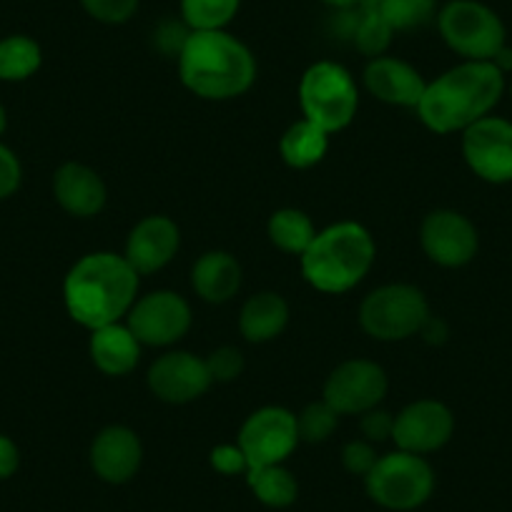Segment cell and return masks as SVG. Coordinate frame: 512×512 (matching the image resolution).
<instances>
[{"mask_svg":"<svg viewBox=\"0 0 512 512\" xmlns=\"http://www.w3.org/2000/svg\"><path fill=\"white\" fill-rule=\"evenodd\" d=\"M18 467H21V450L11 437L0 435V480L16 475Z\"/></svg>","mask_w":512,"mask_h":512,"instance_id":"cell-37","label":"cell"},{"mask_svg":"<svg viewBox=\"0 0 512 512\" xmlns=\"http://www.w3.org/2000/svg\"><path fill=\"white\" fill-rule=\"evenodd\" d=\"M392 430H395V417L384 410H369L362 415V432L369 442L392 440Z\"/></svg>","mask_w":512,"mask_h":512,"instance_id":"cell-36","label":"cell"},{"mask_svg":"<svg viewBox=\"0 0 512 512\" xmlns=\"http://www.w3.org/2000/svg\"><path fill=\"white\" fill-rule=\"evenodd\" d=\"M43 53L33 38L8 36L0 41V81H26L41 68Z\"/></svg>","mask_w":512,"mask_h":512,"instance_id":"cell-27","label":"cell"},{"mask_svg":"<svg viewBox=\"0 0 512 512\" xmlns=\"http://www.w3.org/2000/svg\"><path fill=\"white\" fill-rule=\"evenodd\" d=\"M327 149L329 134L307 118L292 123L279 141L284 164L292 166V169H312L327 156Z\"/></svg>","mask_w":512,"mask_h":512,"instance_id":"cell-23","label":"cell"},{"mask_svg":"<svg viewBox=\"0 0 512 512\" xmlns=\"http://www.w3.org/2000/svg\"><path fill=\"white\" fill-rule=\"evenodd\" d=\"M246 485L254 492L256 500L267 507H274V510L292 507L299 497L297 477H294L284 465L251 467V470L246 472Z\"/></svg>","mask_w":512,"mask_h":512,"instance_id":"cell-24","label":"cell"},{"mask_svg":"<svg viewBox=\"0 0 512 512\" xmlns=\"http://www.w3.org/2000/svg\"><path fill=\"white\" fill-rule=\"evenodd\" d=\"M430 317L425 294L412 284H384L369 292L359 307V324L379 342H402L415 337Z\"/></svg>","mask_w":512,"mask_h":512,"instance_id":"cell-7","label":"cell"},{"mask_svg":"<svg viewBox=\"0 0 512 512\" xmlns=\"http://www.w3.org/2000/svg\"><path fill=\"white\" fill-rule=\"evenodd\" d=\"M299 442L302 440H299L297 415L284 407H262L246 417L236 445L244 450L251 470L264 465H284Z\"/></svg>","mask_w":512,"mask_h":512,"instance_id":"cell-9","label":"cell"},{"mask_svg":"<svg viewBox=\"0 0 512 512\" xmlns=\"http://www.w3.org/2000/svg\"><path fill=\"white\" fill-rule=\"evenodd\" d=\"M339 425V412L329 407L327 402H312L297 417L299 440L304 442H324L332 437V432Z\"/></svg>","mask_w":512,"mask_h":512,"instance_id":"cell-30","label":"cell"},{"mask_svg":"<svg viewBox=\"0 0 512 512\" xmlns=\"http://www.w3.org/2000/svg\"><path fill=\"white\" fill-rule=\"evenodd\" d=\"M420 334L425 337V342L442 344V342H445V337H447V327H445V322H442V319L430 317L425 322V327L420 329Z\"/></svg>","mask_w":512,"mask_h":512,"instance_id":"cell-38","label":"cell"},{"mask_svg":"<svg viewBox=\"0 0 512 512\" xmlns=\"http://www.w3.org/2000/svg\"><path fill=\"white\" fill-rule=\"evenodd\" d=\"M141 347L144 344L136 339L128 324L121 322L93 329L91 342H88L93 364L108 377H123V374L134 372L141 357Z\"/></svg>","mask_w":512,"mask_h":512,"instance_id":"cell-20","label":"cell"},{"mask_svg":"<svg viewBox=\"0 0 512 512\" xmlns=\"http://www.w3.org/2000/svg\"><path fill=\"white\" fill-rule=\"evenodd\" d=\"M492 63H495V66L500 68L502 73H505V71H512V48H507V46L502 48V51L497 53L495 58H492Z\"/></svg>","mask_w":512,"mask_h":512,"instance_id":"cell-39","label":"cell"},{"mask_svg":"<svg viewBox=\"0 0 512 512\" xmlns=\"http://www.w3.org/2000/svg\"><path fill=\"white\" fill-rule=\"evenodd\" d=\"M211 467L221 475H244L249 472V460H246L244 450L239 445H219L211 450L209 455Z\"/></svg>","mask_w":512,"mask_h":512,"instance_id":"cell-34","label":"cell"},{"mask_svg":"<svg viewBox=\"0 0 512 512\" xmlns=\"http://www.w3.org/2000/svg\"><path fill=\"white\" fill-rule=\"evenodd\" d=\"M6 126H8V113H6V108H3V103H0V136H3Z\"/></svg>","mask_w":512,"mask_h":512,"instance_id":"cell-41","label":"cell"},{"mask_svg":"<svg viewBox=\"0 0 512 512\" xmlns=\"http://www.w3.org/2000/svg\"><path fill=\"white\" fill-rule=\"evenodd\" d=\"M322 3L334 11H352V8L362 6V0H322Z\"/></svg>","mask_w":512,"mask_h":512,"instance_id":"cell-40","label":"cell"},{"mask_svg":"<svg viewBox=\"0 0 512 512\" xmlns=\"http://www.w3.org/2000/svg\"><path fill=\"white\" fill-rule=\"evenodd\" d=\"M364 86L377 101L417 111L422 96H425L427 81L415 66L402 58L379 56L372 58L364 68Z\"/></svg>","mask_w":512,"mask_h":512,"instance_id":"cell-18","label":"cell"},{"mask_svg":"<svg viewBox=\"0 0 512 512\" xmlns=\"http://www.w3.org/2000/svg\"><path fill=\"white\" fill-rule=\"evenodd\" d=\"M191 287L209 304L229 302L241 287V264L229 251H206L191 269Z\"/></svg>","mask_w":512,"mask_h":512,"instance_id":"cell-21","label":"cell"},{"mask_svg":"<svg viewBox=\"0 0 512 512\" xmlns=\"http://www.w3.org/2000/svg\"><path fill=\"white\" fill-rule=\"evenodd\" d=\"M53 196L63 211L78 216V219H88V216L101 214L108 191L101 176L91 166L68 161L53 176Z\"/></svg>","mask_w":512,"mask_h":512,"instance_id":"cell-19","label":"cell"},{"mask_svg":"<svg viewBox=\"0 0 512 512\" xmlns=\"http://www.w3.org/2000/svg\"><path fill=\"white\" fill-rule=\"evenodd\" d=\"M299 106L304 118L317 123L327 134L347 128L359 108V91L352 73L334 61H317L299 81Z\"/></svg>","mask_w":512,"mask_h":512,"instance_id":"cell-5","label":"cell"},{"mask_svg":"<svg viewBox=\"0 0 512 512\" xmlns=\"http://www.w3.org/2000/svg\"><path fill=\"white\" fill-rule=\"evenodd\" d=\"M181 246V231L169 216H146L131 229L126 241V259L139 274H154L164 269Z\"/></svg>","mask_w":512,"mask_h":512,"instance_id":"cell-17","label":"cell"},{"mask_svg":"<svg viewBox=\"0 0 512 512\" xmlns=\"http://www.w3.org/2000/svg\"><path fill=\"white\" fill-rule=\"evenodd\" d=\"M241 0H181V23L189 31H226Z\"/></svg>","mask_w":512,"mask_h":512,"instance_id":"cell-28","label":"cell"},{"mask_svg":"<svg viewBox=\"0 0 512 512\" xmlns=\"http://www.w3.org/2000/svg\"><path fill=\"white\" fill-rule=\"evenodd\" d=\"M377 256L372 234L357 221H339L317 231L304 251L302 274L317 292L344 294L369 274Z\"/></svg>","mask_w":512,"mask_h":512,"instance_id":"cell-4","label":"cell"},{"mask_svg":"<svg viewBox=\"0 0 512 512\" xmlns=\"http://www.w3.org/2000/svg\"><path fill=\"white\" fill-rule=\"evenodd\" d=\"M354 11L357 13H354L352 26H349V36H352L357 51L364 53V56H369V58L384 56V53H387V48H390L395 31H392V28L387 26L382 18L372 16L369 11H364L362 6L354 8Z\"/></svg>","mask_w":512,"mask_h":512,"instance_id":"cell-29","label":"cell"},{"mask_svg":"<svg viewBox=\"0 0 512 512\" xmlns=\"http://www.w3.org/2000/svg\"><path fill=\"white\" fill-rule=\"evenodd\" d=\"M206 367H209L211 382H234L244 372V357L239 349L219 347L206 357Z\"/></svg>","mask_w":512,"mask_h":512,"instance_id":"cell-32","label":"cell"},{"mask_svg":"<svg viewBox=\"0 0 512 512\" xmlns=\"http://www.w3.org/2000/svg\"><path fill=\"white\" fill-rule=\"evenodd\" d=\"M462 154L467 166L490 184L512 181V123L485 116L462 131Z\"/></svg>","mask_w":512,"mask_h":512,"instance_id":"cell-12","label":"cell"},{"mask_svg":"<svg viewBox=\"0 0 512 512\" xmlns=\"http://www.w3.org/2000/svg\"><path fill=\"white\" fill-rule=\"evenodd\" d=\"M91 467L108 485L134 480L144 462V445L131 427L111 425L96 435L91 445Z\"/></svg>","mask_w":512,"mask_h":512,"instance_id":"cell-16","label":"cell"},{"mask_svg":"<svg viewBox=\"0 0 512 512\" xmlns=\"http://www.w3.org/2000/svg\"><path fill=\"white\" fill-rule=\"evenodd\" d=\"M128 329L144 347H169L191 329V307L176 292H151L126 314Z\"/></svg>","mask_w":512,"mask_h":512,"instance_id":"cell-10","label":"cell"},{"mask_svg":"<svg viewBox=\"0 0 512 512\" xmlns=\"http://www.w3.org/2000/svg\"><path fill=\"white\" fill-rule=\"evenodd\" d=\"M369 500L392 512H412L435 492V470L415 452L395 450L382 455L364 477Z\"/></svg>","mask_w":512,"mask_h":512,"instance_id":"cell-6","label":"cell"},{"mask_svg":"<svg viewBox=\"0 0 512 512\" xmlns=\"http://www.w3.org/2000/svg\"><path fill=\"white\" fill-rule=\"evenodd\" d=\"M379 455L374 452L372 442L369 440H352L344 445L342 450V465L349 475H357V477H367L369 470L377 465Z\"/></svg>","mask_w":512,"mask_h":512,"instance_id":"cell-33","label":"cell"},{"mask_svg":"<svg viewBox=\"0 0 512 512\" xmlns=\"http://www.w3.org/2000/svg\"><path fill=\"white\" fill-rule=\"evenodd\" d=\"M21 179V161H18V156L6 144H0V201L16 194L18 186H21Z\"/></svg>","mask_w":512,"mask_h":512,"instance_id":"cell-35","label":"cell"},{"mask_svg":"<svg viewBox=\"0 0 512 512\" xmlns=\"http://www.w3.org/2000/svg\"><path fill=\"white\" fill-rule=\"evenodd\" d=\"M502 91L505 73L495 63L465 61L427 83L417 116L435 134H455L490 116Z\"/></svg>","mask_w":512,"mask_h":512,"instance_id":"cell-2","label":"cell"},{"mask_svg":"<svg viewBox=\"0 0 512 512\" xmlns=\"http://www.w3.org/2000/svg\"><path fill=\"white\" fill-rule=\"evenodd\" d=\"M387 395V374L369 359H347L324 382V397L339 415H364Z\"/></svg>","mask_w":512,"mask_h":512,"instance_id":"cell-11","label":"cell"},{"mask_svg":"<svg viewBox=\"0 0 512 512\" xmlns=\"http://www.w3.org/2000/svg\"><path fill=\"white\" fill-rule=\"evenodd\" d=\"M420 241L432 262L447 269L470 264L477 254V246H480L477 229L472 226V221L452 209L432 211L422 221Z\"/></svg>","mask_w":512,"mask_h":512,"instance_id":"cell-13","label":"cell"},{"mask_svg":"<svg viewBox=\"0 0 512 512\" xmlns=\"http://www.w3.org/2000/svg\"><path fill=\"white\" fill-rule=\"evenodd\" d=\"M269 241L284 254H297L302 256L309 249V244L317 236L312 219L299 209H279L274 211L272 219L267 224Z\"/></svg>","mask_w":512,"mask_h":512,"instance_id":"cell-25","label":"cell"},{"mask_svg":"<svg viewBox=\"0 0 512 512\" xmlns=\"http://www.w3.org/2000/svg\"><path fill=\"white\" fill-rule=\"evenodd\" d=\"M176 58L181 83L206 101L239 98L256 81L254 53L229 31H191Z\"/></svg>","mask_w":512,"mask_h":512,"instance_id":"cell-3","label":"cell"},{"mask_svg":"<svg viewBox=\"0 0 512 512\" xmlns=\"http://www.w3.org/2000/svg\"><path fill=\"white\" fill-rule=\"evenodd\" d=\"M141 0H81L83 11L98 23L106 26H121L128 23L139 11Z\"/></svg>","mask_w":512,"mask_h":512,"instance_id":"cell-31","label":"cell"},{"mask_svg":"<svg viewBox=\"0 0 512 512\" xmlns=\"http://www.w3.org/2000/svg\"><path fill=\"white\" fill-rule=\"evenodd\" d=\"M139 277L123 254L96 251L81 256L63 282L68 314L91 332L121 322L139 297Z\"/></svg>","mask_w":512,"mask_h":512,"instance_id":"cell-1","label":"cell"},{"mask_svg":"<svg viewBox=\"0 0 512 512\" xmlns=\"http://www.w3.org/2000/svg\"><path fill=\"white\" fill-rule=\"evenodd\" d=\"M362 8L382 18L397 33L430 23L437 11V0H362Z\"/></svg>","mask_w":512,"mask_h":512,"instance_id":"cell-26","label":"cell"},{"mask_svg":"<svg viewBox=\"0 0 512 512\" xmlns=\"http://www.w3.org/2000/svg\"><path fill=\"white\" fill-rule=\"evenodd\" d=\"M289 322V304L284 302L282 294L262 292L254 294L249 302L241 307L239 329L249 342H272L287 329Z\"/></svg>","mask_w":512,"mask_h":512,"instance_id":"cell-22","label":"cell"},{"mask_svg":"<svg viewBox=\"0 0 512 512\" xmlns=\"http://www.w3.org/2000/svg\"><path fill=\"white\" fill-rule=\"evenodd\" d=\"M510 96H512V83H510Z\"/></svg>","mask_w":512,"mask_h":512,"instance_id":"cell-42","label":"cell"},{"mask_svg":"<svg viewBox=\"0 0 512 512\" xmlns=\"http://www.w3.org/2000/svg\"><path fill=\"white\" fill-rule=\"evenodd\" d=\"M442 41L465 61H492L505 48L500 16L477 0H450L437 13Z\"/></svg>","mask_w":512,"mask_h":512,"instance_id":"cell-8","label":"cell"},{"mask_svg":"<svg viewBox=\"0 0 512 512\" xmlns=\"http://www.w3.org/2000/svg\"><path fill=\"white\" fill-rule=\"evenodd\" d=\"M452 432H455V417L450 407L437 400H417L395 417L392 440L397 450L425 457L442 450L450 442Z\"/></svg>","mask_w":512,"mask_h":512,"instance_id":"cell-14","label":"cell"},{"mask_svg":"<svg viewBox=\"0 0 512 512\" xmlns=\"http://www.w3.org/2000/svg\"><path fill=\"white\" fill-rule=\"evenodd\" d=\"M149 390L169 405H189L206 395L211 384L206 359L191 352H166L149 369Z\"/></svg>","mask_w":512,"mask_h":512,"instance_id":"cell-15","label":"cell"}]
</instances>
